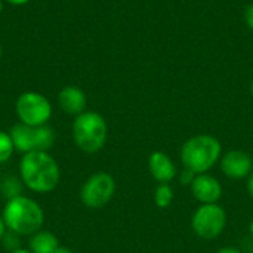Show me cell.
Listing matches in <instances>:
<instances>
[{"instance_id":"1","label":"cell","mask_w":253,"mask_h":253,"mask_svg":"<svg viewBox=\"0 0 253 253\" xmlns=\"http://www.w3.org/2000/svg\"><path fill=\"white\" fill-rule=\"evenodd\" d=\"M19 179L30 191L47 194L58 187L61 169L47 151H31L24 154L19 162Z\"/></svg>"},{"instance_id":"2","label":"cell","mask_w":253,"mask_h":253,"mask_svg":"<svg viewBox=\"0 0 253 253\" xmlns=\"http://www.w3.org/2000/svg\"><path fill=\"white\" fill-rule=\"evenodd\" d=\"M1 218L6 228L21 237H30L40 231L44 224L42 206L31 197L19 194L6 200Z\"/></svg>"},{"instance_id":"3","label":"cell","mask_w":253,"mask_h":253,"mask_svg":"<svg viewBox=\"0 0 253 253\" xmlns=\"http://www.w3.org/2000/svg\"><path fill=\"white\" fill-rule=\"evenodd\" d=\"M74 144L84 153H96L104 148L108 136L105 119L96 111H83L74 117L73 126Z\"/></svg>"},{"instance_id":"4","label":"cell","mask_w":253,"mask_h":253,"mask_svg":"<svg viewBox=\"0 0 253 253\" xmlns=\"http://www.w3.org/2000/svg\"><path fill=\"white\" fill-rule=\"evenodd\" d=\"M221 156V144L212 135H197L188 139L181 151L182 163L193 173H205Z\"/></svg>"},{"instance_id":"5","label":"cell","mask_w":253,"mask_h":253,"mask_svg":"<svg viewBox=\"0 0 253 253\" xmlns=\"http://www.w3.org/2000/svg\"><path fill=\"white\" fill-rule=\"evenodd\" d=\"M15 113L18 122L31 127H37L49 123L53 108L50 101L43 93L27 90L16 98Z\"/></svg>"},{"instance_id":"6","label":"cell","mask_w":253,"mask_h":253,"mask_svg":"<svg viewBox=\"0 0 253 253\" xmlns=\"http://www.w3.org/2000/svg\"><path fill=\"white\" fill-rule=\"evenodd\" d=\"M114 191V178L105 172H99L84 181L80 190V200L89 209H101L113 199Z\"/></svg>"},{"instance_id":"7","label":"cell","mask_w":253,"mask_h":253,"mask_svg":"<svg viewBox=\"0 0 253 253\" xmlns=\"http://www.w3.org/2000/svg\"><path fill=\"white\" fill-rule=\"evenodd\" d=\"M227 224V215L221 206L216 203L203 205L197 209L193 216V230L194 233L206 240L218 237Z\"/></svg>"},{"instance_id":"8","label":"cell","mask_w":253,"mask_h":253,"mask_svg":"<svg viewBox=\"0 0 253 253\" xmlns=\"http://www.w3.org/2000/svg\"><path fill=\"white\" fill-rule=\"evenodd\" d=\"M58 105L65 114L76 117V116L82 114L83 111H86L87 98H86V93L83 92V89H80L79 86L70 84L59 90Z\"/></svg>"},{"instance_id":"9","label":"cell","mask_w":253,"mask_h":253,"mask_svg":"<svg viewBox=\"0 0 253 253\" xmlns=\"http://www.w3.org/2000/svg\"><path fill=\"white\" fill-rule=\"evenodd\" d=\"M221 168L228 178L240 179L251 173L252 170V159L245 151H230L224 156L221 162Z\"/></svg>"},{"instance_id":"10","label":"cell","mask_w":253,"mask_h":253,"mask_svg":"<svg viewBox=\"0 0 253 253\" xmlns=\"http://www.w3.org/2000/svg\"><path fill=\"white\" fill-rule=\"evenodd\" d=\"M191 191H193L194 197L199 202H202L203 205H212L216 200H219L222 188L213 176L200 173L191 182Z\"/></svg>"},{"instance_id":"11","label":"cell","mask_w":253,"mask_h":253,"mask_svg":"<svg viewBox=\"0 0 253 253\" xmlns=\"http://www.w3.org/2000/svg\"><path fill=\"white\" fill-rule=\"evenodd\" d=\"M148 166L154 179L162 184H168L176 175V168L172 163V160L165 153H160V151H156L150 156Z\"/></svg>"},{"instance_id":"12","label":"cell","mask_w":253,"mask_h":253,"mask_svg":"<svg viewBox=\"0 0 253 253\" xmlns=\"http://www.w3.org/2000/svg\"><path fill=\"white\" fill-rule=\"evenodd\" d=\"M9 135L15 147V151L21 153L22 156L34 151V127L18 122L10 127Z\"/></svg>"},{"instance_id":"13","label":"cell","mask_w":253,"mask_h":253,"mask_svg":"<svg viewBox=\"0 0 253 253\" xmlns=\"http://www.w3.org/2000/svg\"><path fill=\"white\" fill-rule=\"evenodd\" d=\"M58 248V237L46 230H40L28 239V251L31 253H53Z\"/></svg>"},{"instance_id":"14","label":"cell","mask_w":253,"mask_h":253,"mask_svg":"<svg viewBox=\"0 0 253 253\" xmlns=\"http://www.w3.org/2000/svg\"><path fill=\"white\" fill-rule=\"evenodd\" d=\"M55 130L49 125L34 127V151H47L55 144Z\"/></svg>"},{"instance_id":"15","label":"cell","mask_w":253,"mask_h":253,"mask_svg":"<svg viewBox=\"0 0 253 253\" xmlns=\"http://www.w3.org/2000/svg\"><path fill=\"white\" fill-rule=\"evenodd\" d=\"M13 153H15V147L12 144L9 132L0 130V165L9 162Z\"/></svg>"},{"instance_id":"16","label":"cell","mask_w":253,"mask_h":253,"mask_svg":"<svg viewBox=\"0 0 253 253\" xmlns=\"http://www.w3.org/2000/svg\"><path fill=\"white\" fill-rule=\"evenodd\" d=\"M173 199V193H172V188L166 184H162L157 190H156V194H154V202L159 208H168L170 205Z\"/></svg>"},{"instance_id":"17","label":"cell","mask_w":253,"mask_h":253,"mask_svg":"<svg viewBox=\"0 0 253 253\" xmlns=\"http://www.w3.org/2000/svg\"><path fill=\"white\" fill-rule=\"evenodd\" d=\"M21 179H15V178H6L3 181V193L7 196V199L10 197H15V196H19L21 194Z\"/></svg>"},{"instance_id":"18","label":"cell","mask_w":253,"mask_h":253,"mask_svg":"<svg viewBox=\"0 0 253 253\" xmlns=\"http://www.w3.org/2000/svg\"><path fill=\"white\" fill-rule=\"evenodd\" d=\"M19 239H21V236H18L16 233H12V231H9V230H7V231L4 233V236H3V239H1V242H0V243H3L4 249L10 253V252H13V251L21 249Z\"/></svg>"},{"instance_id":"19","label":"cell","mask_w":253,"mask_h":253,"mask_svg":"<svg viewBox=\"0 0 253 253\" xmlns=\"http://www.w3.org/2000/svg\"><path fill=\"white\" fill-rule=\"evenodd\" d=\"M245 18H246V24H248V27L253 30V4L248 6L246 13H245Z\"/></svg>"},{"instance_id":"20","label":"cell","mask_w":253,"mask_h":253,"mask_svg":"<svg viewBox=\"0 0 253 253\" xmlns=\"http://www.w3.org/2000/svg\"><path fill=\"white\" fill-rule=\"evenodd\" d=\"M31 0H3V3H7V4H10V6H25V4H28Z\"/></svg>"},{"instance_id":"21","label":"cell","mask_w":253,"mask_h":253,"mask_svg":"<svg viewBox=\"0 0 253 253\" xmlns=\"http://www.w3.org/2000/svg\"><path fill=\"white\" fill-rule=\"evenodd\" d=\"M6 231H7L6 224H4V221H3V218H1V215H0V242H1V239H3V236H4Z\"/></svg>"},{"instance_id":"22","label":"cell","mask_w":253,"mask_h":253,"mask_svg":"<svg viewBox=\"0 0 253 253\" xmlns=\"http://www.w3.org/2000/svg\"><path fill=\"white\" fill-rule=\"evenodd\" d=\"M216 253H242V252H240V251H237V249H233V248H225V249L218 251Z\"/></svg>"},{"instance_id":"23","label":"cell","mask_w":253,"mask_h":253,"mask_svg":"<svg viewBox=\"0 0 253 253\" xmlns=\"http://www.w3.org/2000/svg\"><path fill=\"white\" fill-rule=\"evenodd\" d=\"M248 190H249L251 196L253 197V173L251 175V178H249V182H248Z\"/></svg>"},{"instance_id":"24","label":"cell","mask_w":253,"mask_h":253,"mask_svg":"<svg viewBox=\"0 0 253 253\" xmlns=\"http://www.w3.org/2000/svg\"><path fill=\"white\" fill-rule=\"evenodd\" d=\"M53 253H73V252H71L70 249L64 248V246H59V248H58V249H56Z\"/></svg>"},{"instance_id":"25","label":"cell","mask_w":253,"mask_h":253,"mask_svg":"<svg viewBox=\"0 0 253 253\" xmlns=\"http://www.w3.org/2000/svg\"><path fill=\"white\" fill-rule=\"evenodd\" d=\"M10 253H31V252H30L28 249H22V248H21V249H18V251H13V252H10Z\"/></svg>"},{"instance_id":"26","label":"cell","mask_w":253,"mask_h":253,"mask_svg":"<svg viewBox=\"0 0 253 253\" xmlns=\"http://www.w3.org/2000/svg\"><path fill=\"white\" fill-rule=\"evenodd\" d=\"M3 0H0V16H1V13H3Z\"/></svg>"},{"instance_id":"27","label":"cell","mask_w":253,"mask_h":253,"mask_svg":"<svg viewBox=\"0 0 253 253\" xmlns=\"http://www.w3.org/2000/svg\"><path fill=\"white\" fill-rule=\"evenodd\" d=\"M1 55H3V46H1V42H0V59H1Z\"/></svg>"},{"instance_id":"28","label":"cell","mask_w":253,"mask_h":253,"mask_svg":"<svg viewBox=\"0 0 253 253\" xmlns=\"http://www.w3.org/2000/svg\"><path fill=\"white\" fill-rule=\"evenodd\" d=\"M251 233H252V237H253V221H252V224H251Z\"/></svg>"},{"instance_id":"29","label":"cell","mask_w":253,"mask_h":253,"mask_svg":"<svg viewBox=\"0 0 253 253\" xmlns=\"http://www.w3.org/2000/svg\"><path fill=\"white\" fill-rule=\"evenodd\" d=\"M251 90H252V93H253V80H252V84H251Z\"/></svg>"}]
</instances>
